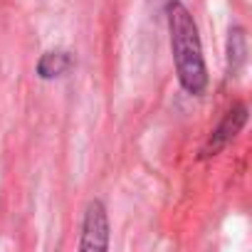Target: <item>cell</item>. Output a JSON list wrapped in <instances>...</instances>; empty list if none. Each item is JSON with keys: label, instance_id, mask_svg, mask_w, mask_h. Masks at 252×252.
Masks as SVG:
<instances>
[{"label": "cell", "instance_id": "1", "mask_svg": "<svg viewBox=\"0 0 252 252\" xmlns=\"http://www.w3.org/2000/svg\"><path fill=\"white\" fill-rule=\"evenodd\" d=\"M166 18H168L171 52L176 62L178 82L188 94H203L208 87V67L203 57V42H200L198 25L190 10L181 0H171L166 5Z\"/></svg>", "mask_w": 252, "mask_h": 252}, {"label": "cell", "instance_id": "2", "mask_svg": "<svg viewBox=\"0 0 252 252\" xmlns=\"http://www.w3.org/2000/svg\"><path fill=\"white\" fill-rule=\"evenodd\" d=\"M79 250L82 252L109 250V215H106V205L99 198L87 203V210H84V218H82Z\"/></svg>", "mask_w": 252, "mask_h": 252}, {"label": "cell", "instance_id": "3", "mask_svg": "<svg viewBox=\"0 0 252 252\" xmlns=\"http://www.w3.org/2000/svg\"><path fill=\"white\" fill-rule=\"evenodd\" d=\"M247 124V104H235L232 109H227V114L222 116V121L210 131L208 141L200 149V158H213L218 156L222 149H227L232 144V139L242 131V126Z\"/></svg>", "mask_w": 252, "mask_h": 252}, {"label": "cell", "instance_id": "4", "mask_svg": "<svg viewBox=\"0 0 252 252\" xmlns=\"http://www.w3.org/2000/svg\"><path fill=\"white\" fill-rule=\"evenodd\" d=\"M74 67V57H72V52H67V50H50V52H45L40 60H37V77L40 79H57V77H64L69 69Z\"/></svg>", "mask_w": 252, "mask_h": 252}, {"label": "cell", "instance_id": "5", "mask_svg": "<svg viewBox=\"0 0 252 252\" xmlns=\"http://www.w3.org/2000/svg\"><path fill=\"white\" fill-rule=\"evenodd\" d=\"M245 62H247L245 30L235 28V30H230V37H227V77H237V72L245 67Z\"/></svg>", "mask_w": 252, "mask_h": 252}]
</instances>
